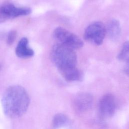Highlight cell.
I'll use <instances>...</instances> for the list:
<instances>
[{
    "label": "cell",
    "instance_id": "1",
    "mask_svg": "<svg viewBox=\"0 0 129 129\" xmlns=\"http://www.w3.org/2000/svg\"><path fill=\"white\" fill-rule=\"evenodd\" d=\"M51 58L66 81H81L83 80V74L76 67L77 57L73 49L57 43L52 47Z\"/></svg>",
    "mask_w": 129,
    "mask_h": 129
},
{
    "label": "cell",
    "instance_id": "2",
    "mask_svg": "<svg viewBox=\"0 0 129 129\" xmlns=\"http://www.w3.org/2000/svg\"><path fill=\"white\" fill-rule=\"evenodd\" d=\"M30 97L27 91L19 85L9 87L4 93L2 105L5 114L11 118L22 116L30 104Z\"/></svg>",
    "mask_w": 129,
    "mask_h": 129
},
{
    "label": "cell",
    "instance_id": "3",
    "mask_svg": "<svg viewBox=\"0 0 129 129\" xmlns=\"http://www.w3.org/2000/svg\"><path fill=\"white\" fill-rule=\"evenodd\" d=\"M54 39L58 43L73 49L83 47V42L76 35L62 27H57L53 31Z\"/></svg>",
    "mask_w": 129,
    "mask_h": 129
},
{
    "label": "cell",
    "instance_id": "4",
    "mask_svg": "<svg viewBox=\"0 0 129 129\" xmlns=\"http://www.w3.org/2000/svg\"><path fill=\"white\" fill-rule=\"evenodd\" d=\"M106 27L100 22H95L90 24L85 29L84 39L95 45H101L105 37Z\"/></svg>",
    "mask_w": 129,
    "mask_h": 129
},
{
    "label": "cell",
    "instance_id": "5",
    "mask_svg": "<svg viewBox=\"0 0 129 129\" xmlns=\"http://www.w3.org/2000/svg\"><path fill=\"white\" fill-rule=\"evenodd\" d=\"M116 104L114 97L111 94L103 95L100 99L98 105L100 118L104 120L110 118L115 113Z\"/></svg>",
    "mask_w": 129,
    "mask_h": 129
},
{
    "label": "cell",
    "instance_id": "6",
    "mask_svg": "<svg viewBox=\"0 0 129 129\" xmlns=\"http://www.w3.org/2000/svg\"><path fill=\"white\" fill-rule=\"evenodd\" d=\"M31 12V9L28 7H16L11 3H5L0 7V13L6 20L27 15Z\"/></svg>",
    "mask_w": 129,
    "mask_h": 129
},
{
    "label": "cell",
    "instance_id": "7",
    "mask_svg": "<svg viewBox=\"0 0 129 129\" xmlns=\"http://www.w3.org/2000/svg\"><path fill=\"white\" fill-rule=\"evenodd\" d=\"M93 102V97L91 94L82 92L78 93L74 97L73 100V106L76 112L83 113L91 108Z\"/></svg>",
    "mask_w": 129,
    "mask_h": 129
},
{
    "label": "cell",
    "instance_id": "8",
    "mask_svg": "<svg viewBox=\"0 0 129 129\" xmlns=\"http://www.w3.org/2000/svg\"><path fill=\"white\" fill-rule=\"evenodd\" d=\"M28 40L27 38H22L18 42L16 48V54L20 58H28L34 54L33 50L28 46Z\"/></svg>",
    "mask_w": 129,
    "mask_h": 129
},
{
    "label": "cell",
    "instance_id": "9",
    "mask_svg": "<svg viewBox=\"0 0 129 129\" xmlns=\"http://www.w3.org/2000/svg\"><path fill=\"white\" fill-rule=\"evenodd\" d=\"M106 27V32L110 39L113 41L117 40L120 36L121 28L119 22L115 19L110 20Z\"/></svg>",
    "mask_w": 129,
    "mask_h": 129
},
{
    "label": "cell",
    "instance_id": "10",
    "mask_svg": "<svg viewBox=\"0 0 129 129\" xmlns=\"http://www.w3.org/2000/svg\"><path fill=\"white\" fill-rule=\"evenodd\" d=\"M68 117L64 114L58 113L56 114L52 120V127L53 129H58L65 125L69 122Z\"/></svg>",
    "mask_w": 129,
    "mask_h": 129
},
{
    "label": "cell",
    "instance_id": "11",
    "mask_svg": "<svg viewBox=\"0 0 129 129\" xmlns=\"http://www.w3.org/2000/svg\"><path fill=\"white\" fill-rule=\"evenodd\" d=\"M117 58L120 60L129 63V41H126L122 45V48L118 54Z\"/></svg>",
    "mask_w": 129,
    "mask_h": 129
},
{
    "label": "cell",
    "instance_id": "12",
    "mask_svg": "<svg viewBox=\"0 0 129 129\" xmlns=\"http://www.w3.org/2000/svg\"><path fill=\"white\" fill-rule=\"evenodd\" d=\"M17 36V32L15 30L10 31L7 37V43L9 45H11L15 41Z\"/></svg>",
    "mask_w": 129,
    "mask_h": 129
},
{
    "label": "cell",
    "instance_id": "13",
    "mask_svg": "<svg viewBox=\"0 0 129 129\" xmlns=\"http://www.w3.org/2000/svg\"><path fill=\"white\" fill-rule=\"evenodd\" d=\"M124 72L126 75L129 76V63H127L124 68Z\"/></svg>",
    "mask_w": 129,
    "mask_h": 129
},
{
    "label": "cell",
    "instance_id": "14",
    "mask_svg": "<svg viewBox=\"0 0 129 129\" xmlns=\"http://www.w3.org/2000/svg\"><path fill=\"white\" fill-rule=\"evenodd\" d=\"M6 20L3 17V16L1 14V13H0V23L5 22Z\"/></svg>",
    "mask_w": 129,
    "mask_h": 129
},
{
    "label": "cell",
    "instance_id": "15",
    "mask_svg": "<svg viewBox=\"0 0 129 129\" xmlns=\"http://www.w3.org/2000/svg\"><path fill=\"white\" fill-rule=\"evenodd\" d=\"M1 66L0 65V70H1Z\"/></svg>",
    "mask_w": 129,
    "mask_h": 129
}]
</instances>
